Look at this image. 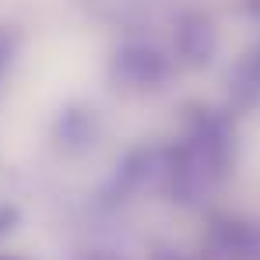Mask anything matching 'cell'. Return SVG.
<instances>
[{
  "label": "cell",
  "mask_w": 260,
  "mask_h": 260,
  "mask_svg": "<svg viewBox=\"0 0 260 260\" xmlns=\"http://www.w3.org/2000/svg\"><path fill=\"white\" fill-rule=\"evenodd\" d=\"M11 53H14V39L0 28V74L7 71V63H11Z\"/></svg>",
  "instance_id": "cell-7"
},
{
  "label": "cell",
  "mask_w": 260,
  "mask_h": 260,
  "mask_svg": "<svg viewBox=\"0 0 260 260\" xmlns=\"http://www.w3.org/2000/svg\"><path fill=\"white\" fill-rule=\"evenodd\" d=\"M176 49L186 63L193 67H204L218 49V32L215 25L204 18V14H186L176 28Z\"/></svg>",
  "instance_id": "cell-2"
},
{
  "label": "cell",
  "mask_w": 260,
  "mask_h": 260,
  "mask_svg": "<svg viewBox=\"0 0 260 260\" xmlns=\"http://www.w3.org/2000/svg\"><path fill=\"white\" fill-rule=\"evenodd\" d=\"M18 218H21V211H18L14 204H0V239L18 225Z\"/></svg>",
  "instance_id": "cell-6"
},
{
  "label": "cell",
  "mask_w": 260,
  "mask_h": 260,
  "mask_svg": "<svg viewBox=\"0 0 260 260\" xmlns=\"http://www.w3.org/2000/svg\"><path fill=\"white\" fill-rule=\"evenodd\" d=\"M0 260H18V257H11V253H0Z\"/></svg>",
  "instance_id": "cell-8"
},
{
  "label": "cell",
  "mask_w": 260,
  "mask_h": 260,
  "mask_svg": "<svg viewBox=\"0 0 260 260\" xmlns=\"http://www.w3.org/2000/svg\"><path fill=\"white\" fill-rule=\"evenodd\" d=\"M232 91L239 95V102L243 106H250L253 99L260 95V46L239 63V71H236V81H232Z\"/></svg>",
  "instance_id": "cell-5"
},
{
  "label": "cell",
  "mask_w": 260,
  "mask_h": 260,
  "mask_svg": "<svg viewBox=\"0 0 260 260\" xmlns=\"http://www.w3.org/2000/svg\"><path fill=\"white\" fill-rule=\"evenodd\" d=\"M158 260H176V257H158Z\"/></svg>",
  "instance_id": "cell-9"
},
{
  "label": "cell",
  "mask_w": 260,
  "mask_h": 260,
  "mask_svg": "<svg viewBox=\"0 0 260 260\" xmlns=\"http://www.w3.org/2000/svg\"><path fill=\"white\" fill-rule=\"evenodd\" d=\"M91 134H95V123H91V116L81 113V109H67L63 116H60V123H56V137H60V144H88L91 141Z\"/></svg>",
  "instance_id": "cell-4"
},
{
  "label": "cell",
  "mask_w": 260,
  "mask_h": 260,
  "mask_svg": "<svg viewBox=\"0 0 260 260\" xmlns=\"http://www.w3.org/2000/svg\"><path fill=\"white\" fill-rule=\"evenodd\" d=\"M113 71L137 88H155L166 78V56L158 49H151V46H123L116 53Z\"/></svg>",
  "instance_id": "cell-1"
},
{
  "label": "cell",
  "mask_w": 260,
  "mask_h": 260,
  "mask_svg": "<svg viewBox=\"0 0 260 260\" xmlns=\"http://www.w3.org/2000/svg\"><path fill=\"white\" fill-rule=\"evenodd\" d=\"M218 236H221V243H225V250H229V253L260 260V229H250V225L232 221V225H225Z\"/></svg>",
  "instance_id": "cell-3"
}]
</instances>
